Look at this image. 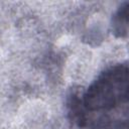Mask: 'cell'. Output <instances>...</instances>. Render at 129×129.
I'll return each mask as SVG.
<instances>
[{
	"label": "cell",
	"mask_w": 129,
	"mask_h": 129,
	"mask_svg": "<svg viewBox=\"0 0 129 129\" xmlns=\"http://www.w3.org/2000/svg\"><path fill=\"white\" fill-rule=\"evenodd\" d=\"M129 102V64L115 66L90 86L83 98L86 109L108 110Z\"/></svg>",
	"instance_id": "1"
},
{
	"label": "cell",
	"mask_w": 129,
	"mask_h": 129,
	"mask_svg": "<svg viewBox=\"0 0 129 129\" xmlns=\"http://www.w3.org/2000/svg\"><path fill=\"white\" fill-rule=\"evenodd\" d=\"M112 25L117 36H125L129 33V2L120 6L113 17Z\"/></svg>",
	"instance_id": "2"
}]
</instances>
